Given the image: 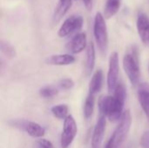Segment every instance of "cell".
I'll use <instances>...</instances> for the list:
<instances>
[{
  "label": "cell",
  "instance_id": "cell-1",
  "mask_svg": "<svg viewBox=\"0 0 149 148\" xmlns=\"http://www.w3.org/2000/svg\"><path fill=\"white\" fill-rule=\"evenodd\" d=\"M126 99V89L122 84H118L113 96H103L99 100L100 115H103L110 121L115 122L123 115Z\"/></svg>",
  "mask_w": 149,
  "mask_h": 148
},
{
  "label": "cell",
  "instance_id": "cell-2",
  "mask_svg": "<svg viewBox=\"0 0 149 148\" xmlns=\"http://www.w3.org/2000/svg\"><path fill=\"white\" fill-rule=\"evenodd\" d=\"M93 35L100 51L106 54L108 47V32L106 18L101 12H97L93 22Z\"/></svg>",
  "mask_w": 149,
  "mask_h": 148
},
{
  "label": "cell",
  "instance_id": "cell-3",
  "mask_svg": "<svg viewBox=\"0 0 149 148\" xmlns=\"http://www.w3.org/2000/svg\"><path fill=\"white\" fill-rule=\"evenodd\" d=\"M131 123H132L131 113L128 110H127L126 112H124L122 117L120 120L118 126L116 127L113 135L109 139V141L112 143L113 147L120 148V147L123 144L129 133Z\"/></svg>",
  "mask_w": 149,
  "mask_h": 148
},
{
  "label": "cell",
  "instance_id": "cell-4",
  "mask_svg": "<svg viewBox=\"0 0 149 148\" xmlns=\"http://www.w3.org/2000/svg\"><path fill=\"white\" fill-rule=\"evenodd\" d=\"M123 67L131 84L136 85L140 79V67L138 53L135 48H132L123 58Z\"/></svg>",
  "mask_w": 149,
  "mask_h": 148
},
{
  "label": "cell",
  "instance_id": "cell-5",
  "mask_svg": "<svg viewBox=\"0 0 149 148\" xmlns=\"http://www.w3.org/2000/svg\"><path fill=\"white\" fill-rule=\"evenodd\" d=\"M78 132V127L74 118L68 115L64 121V127L60 138V145L62 148H68L74 140Z\"/></svg>",
  "mask_w": 149,
  "mask_h": 148
},
{
  "label": "cell",
  "instance_id": "cell-6",
  "mask_svg": "<svg viewBox=\"0 0 149 148\" xmlns=\"http://www.w3.org/2000/svg\"><path fill=\"white\" fill-rule=\"evenodd\" d=\"M83 23H84V19L81 16L72 15L69 17L63 22L62 25L58 29V37L65 38L72 35V33L79 31L83 26Z\"/></svg>",
  "mask_w": 149,
  "mask_h": 148
},
{
  "label": "cell",
  "instance_id": "cell-7",
  "mask_svg": "<svg viewBox=\"0 0 149 148\" xmlns=\"http://www.w3.org/2000/svg\"><path fill=\"white\" fill-rule=\"evenodd\" d=\"M119 71V55L116 51H114L110 55L109 58V66L107 72V89L109 92H113L118 85Z\"/></svg>",
  "mask_w": 149,
  "mask_h": 148
},
{
  "label": "cell",
  "instance_id": "cell-8",
  "mask_svg": "<svg viewBox=\"0 0 149 148\" xmlns=\"http://www.w3.org/2000/svg\"><path fill=\"white\" fill-rule=\"evenodd\" d=\"M106 117L103 115H100L99 120L95 125L92 142H91V148H100L103 137L106 131Z\"/></svg>",
  "mask_w": 149,
  "mask_h": 148
},
{
  "label": "cell",
  "instance_id": "cell-9",
  "mask_svg": "<svg viewBox=\"0 0 149 148\" xmlns=\"http://www.w3.org/2000/svg\"><path fill=\"white\" fill-rule=\"evenodd\" d=\"M137 31L138 34L144 44H149V18L148 16L140 12L137 17Z\"/></svg>",
  "mask_w": 149,
  "mask_h": 148
},
{
  "label": "cell",
  "instance_id": "cell-10",
  "mask_svg": "<svg viewBox=\"0 0 149 148\" xmlns=\"http://www.w3.org/2000/svg\"><path fill=\"white\" fill-rule=\"evenodd\" d=\"M86 35L85 32L77 33L68 44V50L74 53H80L86 47Z\"/></svg>",
  "mask_w": 149,
  "mask_h": 148
},
{
  "label": "cell",
  "instance_id": "cell-11",
  "mask_svg": "<svg viewBox=\"0 0 149 148\" xmlns=\"http://www.w3.org/2000/svg\"><path fill=\"white\" fill-rule=\"evenodd\" d=\"M138 99L149 122V84H141L138 90Z\"/></svg>",
  "mask_w": 149,
  "mask_h": 148
},
{
  "label": "cell",
  "instance_id": "cell-12",
  "mask_svg": "<svg viewBox=\"0 0 149 148\" xmlns=\"http://www.w3.org/2000/svg\"><path fill=\"white\" fill-rule=\"evenodd\" d=\"M72 4V0H58L52 15V24H57L68 12Z\"/></svg>",
  "mask_w": 149,
  "mask_h": 148
},
{
  "label": "cell",
  "instance_id": "cell-13",
  "mask_svg": "<svg viewBox=\"0 0 149 148\" xmlns=\"http://www.w3.org/2000/svg\"><path fill=\"white\" fill-rule=\"evenodd\" d=\"M45 62L51 65H69L75 62V58L70 54H58L48 57Z\"/></svg>",
  "mask_w": 149,
  "mask_h": 148
},
{
  "label": "cell",
  "instance_id": "cell-14",
  "mask_svg": "<svg viewBox=\"0 0 149 148\" xmlns=\"http://www.w3.org/2000/svg\"><path fill=\"white\" fill-rule=\"evenodd\" d=\"M103 85V72L101 70H98L93 75V78L89 84V93L95 95L98 93Z\"/></svg>",
  "mask_w": 149,
  "mask_h": 148
},
{
  "label": "cell",
  "instance_id": "cell-15",
  "mask_svg": "<svg viewBox=\"0 0 149 148\" xmlns=\"http://www.w3.org/2000/svg\"><path fill=\"white\" fill-rule=\"evenodd\" d=\"M24 130L33 138H41L45 133V130L42 126L32 121L26 122Z\"/></svg>",
  "mask_w": 149,
  "mask_h": 148
},
{
  "label": "cell",
  "instance_id": "cell-16",
  "mask_svg": "<svg viewBox=\"0 0 149 148\" xmlns=\"http://www.w3.org/2000/svg\"><path fill=\"white\" fill-rule=\"evenodd\" d=\"M95 65V47L93 42H90L87 45L86 49V74L90 75Z\"/></svg>",
  "mask_w": 149,
  "mask_h": 148
},
{
  "label": "cell",
  "instance_id": "cell-17",
  "mask_svg": "<svg viewBox=\"0 0 149 148\" xmlns=\"http://www.w3.org/2000/svg\"><path fill=\"white\" fill-rule=\"evenodd\" d=\"M120 6V0H107L106 6L104 8V13L103 16L106 19H109L113 17L119 10Z\"/></svg>",
  "mask_w": 149,
  "mask_h": 148
},
{
  "label": "cell",
  "instance_id": "cell-18",
  "mask_svg": "<svg viewBox=\"0 0 149 148\" xmlns=\"http://www.w3.org/2000/svg\"><path fill=\"white\" fill-rule=\"evenodd\" d=\"M94 105H95V97L93 94L89 93L84 104V116L86 120L92 117L94 111Z\"/></svg>",
  "mask_w": 149,
  "mask_h": 148
},
{
  "label": "cell",
  "instance_id": "cell-19",
  "mask_svg": "<svg viewBox=\"0 0 149 148\" xmlns=\"http://www.w3.org/2000/svg\"><path fill=\"white\" fill-rule=\"evenodd\" d=\"M51 112L57 119H66L68 116V106L66 105H57L52 107Z\"/></svg>",
  "mask_w": 149,
  "mask_h": 148
},
{
  "label": "cell",
  "instance_id": "cell-20",
  "mask_svg": "<svg viewBox=\"0 0 149 148\" xmlns=\"http://www.w3.org/2000/svg\"><path fill=\"white\" fill-rule=\"evenodd\" d=\"M0 47H1V51L3 52V54L4 56H6L8 58H15V56H16L15 48L10 43L2 40L1 41Z\"/></svg>",
  "mask_w": 149,
  "mask_h": 148
},
{
  "label": "cell",
  "instance_id": "cell-21",
  "mask_svg": "<svg viewBox=\"0 0 149 148\" xmlns=\"http://www.w3.org/2000/svg\"><path fill=\"white\" fill-rule=\"evenodd\" d=\"M58 94V90L52 86H46L39 91V95L44 99H52Z\"/></svg>",
  "mask_w": 149,
  "mask_h": 148
},
{
  "label": "cell",
  "instance_id": "cell-22",
  "mask_svg": "<svg viewBox=\"0 0 149 148\" xmlns=\"http://www.w3.org/2000/svg\"><path fill=\"white\" fill-rule=\"evenodd\" d=\"M58 86L62 90H70L74 86V82L72 79H64L60 80Z\"/></svg>",
  "mask_w": 149,
  "mask_h": 148
},
{
  "label": "cell",
  "instance_id": "cell-23",
  "mask_svg": "<svg viewBox=\"0 0 149 148\" xmlns=\"http://www.w3.org/2000/svg\"><path fill=\"white\" fill-rule=\"evenodd\" d=\"M141 146L142 148H149V131L145 132L141 139Z\"/></svg>",
  "mask_w": 149,
  "mask_h": 148
},
{
  "label": "cell",
  "instance_id": "cell-24",
  "mask_svg": "<svg viewBox=\"0 0 149 148\" xmlns=\"http://www.w3.org/2000/svg\"><path fill=\"white\" fill-rule=\"evenodd\" d=\"M38 145L40 146V147H46V148H53V146L52 144L47 140H45V139H41L38 141Z\"/></svg>",
  "mask_w": 149,
  "mask_h": 148
},
{
  "label": "cell",
  "instance_id": "cell-25",
  "mask_svg": "<svg viewBox=\"0 0 149 148\" xmlns=\"http://www.w3.org/2000/svg\"><path fill=\"white\" fill-rule=\"evenodd\" d=\"M83 2L85 3L86 8L88 10H91L92 8H93V0H83Z\"/></svg>",
  "mask_w": 149,
  "mask_h": 148
},
{
  "label": "cell",
  "instance_id": "cell-26",
  "mask_svg": "<svg viewBox=\"0 0 149 148\" xmlns=\"http://www.w3.org/2000/svg\"><path fill=\"white\" fill-rule=\"evenodd\" d=\"M104 148H114V147H113V146L112 145V143L108 140V141L107 142V144H106V146H105V147Z\"/></svg>",
  "mask_w": 149,
  "mask_h": 148
},
{
  "label": "cell",
  "instance_id": "cell-27",
  "mask_svg": "<svg viewBox=\"0 0 149 148\" xmlns=\"http://www.w3.org/2000/svg\"><path fill=\"white\" fill-rule=\"evenodd\" d=\"M38 148H46V147H40V146H38Z\"/></svg>",
  "mask_w": 149,
  "mask_h": 148
}]
</instances>
